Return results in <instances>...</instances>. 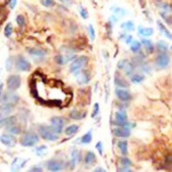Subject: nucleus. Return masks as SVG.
I'll return each instance as SVG.
<instances>
[{
  "label": "nucleus",
  "mask_w": 172,
  "mask_h": 172,
  "mask_svg": "<svg viewBox=\"0 0 172 172\" xmlns=\"http://www.w3.org/2000/svg\"><path fill=\"white\" fill-rule=\"evenodd\" d=\"M119 172H132V171L130 169H129L127 166H124V167H122V168H120L119 171Z\"/></svg>",
  "instance_id": "45"
},
{
  "label": "nucleus",
  "mask_w": 172,
  "mask_h": 172,
  "mask_svg": "<svg viewBox=\"0 0 172 172\" xmlns=\"http://www.w3.org/2000/svg\"><path fill=\"white\" fill-rule=\"evenodd\" d=\"M116 95L118 99L122 101H129L131 99L130 93L124 90L118 89L116 90Z\"/></svg>",
  "instance_id": "13"
},
{
  "label": "nucleus",
  "mask_w": 172,
  "mask_h": 172,
  "mask_svg": "<svg viewBox=\"0 0 172 172\" xmlns=\"http://www.w3.org/2000/svg\"><path fill=\"white\" fill-rule=\"evenodd\" d=\"M115 83L119 86L120 87H122V88H127L128 86V84L126 82L124 81L123 80H122L121 78H116L115 79Z\"/></svg>",
  "instance_id": "33"
},
{
  "label": "nucleus",
  "mask_w": 172,
  "mask_h": 172,
  "mask_svg": "<svg viewBox=\"0 0 172 172\" xmlns=\"http://www.w3.org/2000/svg\"><path fill=\"white\" fill-rule=\"evenodd\" d=\"M30 171L31 172H42V169L40 168L39 167H33Z\"/></svg>",
  "instance_id": "46"
},
{
  "label": "nucleus",
  "mask_w": 172,
  "mask_h": 172,
  "mask_svg": "<svg viewBox=\"0 0 172 172\" xmlns=\"http://www.w3.org/2000/svg\"><path fill=\"white\" fill-rule=\"evenodd\" d=\"M92 140V134L91 131H88V133L85 134L82 137V143L85 144H88L91 143Z\"/></svg>",
  "instance_id": "28"
},
{
  "label": "nucleus",
  "mask_w": 172,
  "mask_h": 172,
  "mask_svg": "<svg viewBox=\"0 0 172 172\" xmlns=\"http://www.w3.org/2000/svg\"><path fill=\"white\" fill-rule=\"evenodd\" d=\"M117 124L125 122L127 119V115L125 111L116 112L115 114Z\"/></svg>",
  "instance_id": "18"
},
{
  "label": "nucleus",
  "mask_w": 172,
  "mask_h": 172,
  "mask_svg": "<svg viewBox=\"0 0 172 172\" xmlns=\"http://www.w3.org/2000/svg\"><path fill=\"white\" fill-rule=\"evenodd\" d=\"M0 141L4 145L10 147H13L16 143V138L13 136L8 135H2L0 137Z\"/></svg>",
  "instance_id": "8"
},
{
  "label": "nucleus",
  "mask_w": 172,
  "mask_h": 172,
  "mask_svg": "<svg viewBox=\"0 0 172 172\" xmlns=\"http://www.w3.org/2000/svg\"><path fill=\"white\" fill-rule=\"evenodd\" d=\"M139 33L140 35L145 37H149L152 36L154 33V30L152 28H139Z\"/></svg>",
  "instance_id": "21"
},
{
  "label": "nucleus",
  "mask_w": 172,
  "mask_h": 172,
  "mask_svg": "<svg viewBox=\"0 0 172 172\" xmlns=\"http://www.w3.org/2000/svg\"><path fill=\"white\" fill-rule=\"evenodd\" d=\"M21 79L19 75H13L10 76L7 80V87L11 91H15L20 87Z\"/></svg>",
  "instance_id": "5"
},
{
  "label": "nucleus",
  "mask_w": 172,
  "mask_h": 172,
  "mask_svg": "<svg viewBox=\"0 0 172 172\" xmlns=\"http://www.w3.org/2000/svg\"><path fill=\"white\" fill-rule=\"evenodd\" d=\"M39 133L40 135L44 139L49 141H56L59 138L50 127L41 126L39 127Z\"/></svg>",
  "instance_id": "3"
},
{
  "label": "nucleus",
  "mask_w": 172,
  "mask_h": 172,
  "mask_svg": "<svg viewBox=\"0 0 172 172\" xmlns=\"http://www.w3.org/2000/svg\"><path fill=\"white\" fill-rule=\"evenodd\" d=\"M100 110V106H99V104L96 103L94 104V109H93V113L92 114V118H94L95 117H96L97 115V114L99 113V111Z\"/></svg>",
  "instance_id": "38"
},
{
  "label": "nucleus",
  "mask_w": 172,
  "mask_h": 172,
  "mask_svg": "<svg viewBox=\"0 0 172 172\" xmlns=\"http://www.w3.org/2000/svg\"><path fill=\"white\" fill-rule=\"evenodd\" d=\"M16 3H17V0H10L9 5L11 9H13L16 6Z\"/></svg>",
  "instance_id": "44"
},
{
  "label": "nucleus",
  "mask_w": 172,
  "mask_h": 172,
  "mask_svg": "<svg viewBox=\"0 0 172 172\" xmlns=\"http://www.w3.org/2000/svg\"><path fill=\"white\" fill-rule=\"evenodd\" d=\"M12 31H13V29H12V24L10 23L7 24L6 26L5 27V28H4L5 36L7 37H9L12 35Z\"/></svg>",
  "instance_id": "30"
},
{
  "label": "nucleus",
  "mask_w": 172,
  "mask_h": 172,
  "mask_svg": "<svg viewBox=\"0 0 172 172\" xmlns=\"http://www.w3.org/2000/svg\"><path fill=\"white\" fill-rule=\"evenodd\" d=\"M80 158V155L78 154V150H74L72 153H71V169H74L75 167L76 162L77 160L79 159Z\"/></svg>",
  "instance_id": "25"
},
{
  "label": "nucleus",
  "mask_w": 172,
  "mask_h": 172,
  "mask_svg": "<svg viewBox=\"0 0 172 172\" xmlns=\"http://www.w3.org/2000/svg\"><path fill=\"white\" fill-rule=\"evenodd\" d=\"M12 66H13V59L12 58L7 59L5 64L6 69L7 71H10L12 68Z\"/></svg>",
  "instance_id": "37"
},
{
  "label": "nucleus",
  "mask_w": 172,
  "mask_h": 172,
  "mask_svg": "<svg viewBox=\"0 0 172 172\" xmlns=\"http://www.w3.org/2000/svg\"><path fill=\"white\" fill-rule=\"evenodd\" d=\"M95 148L97 150H98L99 153L101 156H102V153H103V146H102V143L101 141H99L95 145Z\"/></svg>",
  "instance_id": "42"
},
{
  "label": "nucleus",
  "mask_w": 172,
  "mask_h": 172,
  "mask_svg": "<svg viewBox=\"0 0 172 172\" xmlns=\"http://www.w3.org/2000/svg\"><path fill=\"white\" fill-rule=\"evenodd\" d=\"M3 88V84H0V95L1 94V93H2Z\"/></svg>",
  "instance_id": "49"
},
{
  "label": "nucleus",
  "mask_w": 172,
  "mask_h": 172,
  "mask_svg": "<svg viewBox=\"0 0 172 172\" xmlns=\"http://www.w3.org/2000/svg\"><path fill=\"white\" fill-rule=\"evenodd\" d=\"M89 33L90 35V38H91L92 41H93L95 37V30L92 25L90 24L89 26Z\"/></svg>",
  "instance_id": "41"
},
{
  "label": "nucleus",
  "mask_w": 172,
  "mask_h": 172,
  "mask_svg": "<svg viewBox=\"0 0 172 172\" xmlns=\"http://www.w3.org/2000/svg\"><path fill=\"white\" fill-rule=\"evenodd\" d=\"M13 105L12 104H4L0 107V117H4L9 114L13 110Z\"/></svg>",
  "instance_id": "15"
},
{
  "label": "nucleus",
  "mask_w": 172,
  "mask_h": 172,
  "mask_svg": "<svg viewBox=\"0 0 172 172\" xmlns=\"http://www.w3.org/2000/svg\"><path fill=\"white\" fill-rule=\"evenodd\" d=\"M9 132L14 135H19L21 133L20 128L18 127H11L9 129Z\"/></svg>",
  "instance_id": "40"
},
{
  "label": "nucleus",
  "mask_w": 172,
  "mask_h": 172,
  "mask_svg": "<svg viewBox=\"0 0 172 172\" xmlns=\"http://www.w3.org/2000/svg\"><path fill=\"white\" fill-rule=\"evenodd\" d=\"M140 47H141V44L138 41L136 40L132 43L130 48L133 52H137L139 50Z\"/></svg>",
  "instance_id": "32"
},
{
  "label": "nucleus",
  "mask_w": 172,
  "mask_h": 172,
  "mask_svg": "<svg viewBox=\"0 0 172 172\" xmlns=\"http://www.w3.org/2000/svg\"><path fill=\"white\" fill-rule=\"evenodd\" d=\"M120 162L121 164V165L124 166H129L132 165V162L130 160V159L126 157H123L121 158V160H120Z\"/></svg>",
  "instance_id": "35"
},
{
  "label": "nucleus",
  "mask_w": 172,
  "mask_h": 172,
  "mask_svg": "<svg viewBox=\"0 0 172 172\" xmlns=\"http://www.w3.org/2000/svg\"><path fill=\"white\" fill-rule=\"evenodd\" d=\"M39 141V137L36 133L28 132L21 138L20 143L24 147H31L38 143Z\"/></svg>",
  "instance_id": "1"
},
{
  "label": "nucleus",
  "mask_w": 172,
  "mask_h": 172,
  "mask_svg": "<svg viewBox=\"0 0 172 172\" xmlns=\"http://www.w3.org/2000/svg\"><path fill=\"white\" fill-rule=\"evenodd\" d=\"M29 52L30 53V54L36 56H38V57H42L46 55L45 50L41 49L32 48L30 49Z\"/></svg>",
  "instance_id": "23"
},
{
  "label": "nucleus",
  "mask_w": 172,
  "mask_h": 172,
  "mask_svg": "<svg viewBox=\"0 0 172 172\" xmlns=\"http://www.w3.org/2000/svg\"><path fill=\"white\" fill-rule=\"evenodd\" d=\"M16 22L20 27H23L24 26L26 23V20L24 17L22 15H19L16 17Z\"/></svg>",
  "instance_id": "34"
},
{
  "label": "nucleus",
  "mask_w": 172,
  "mask_h": 172,
  "mask_svg": "<svg viewBox=\"0 0 172 172\" xmlns=\"http://www.w3.org/2000/svg\"><path fill=\"white\" fill-rule=\"evenodd\" d=\"M88 58L86 56H81L71 63L70 70L72 72H76L84 68L88 64Z\"/></svg>",
  "instance_id": "4"
},
{
  "label": "nucleus",
  "mask_w": 172,
  "mask_h": 172,
  "mask_svg": "<svg viewBox=\"0 0 172 172\" xmlns=\"http://www.w3.org/2000/svg\"><path fill=\"white\" fill-rule=\"evenodd\" d=\"M139 1L140 2H141V3H142V2H143V1H143V0H139Z\"/></svg>",
  "instance_id": "50"
},
{
  "label": "nucleus",
  "mask_w": 172,
  "mask_h": 172,
  "mask_svg": "<svg viewBox=\"0 0 172 172\" xmlns=\"http://www.w3.org/2000/svg\"><path fill=\"white\" fill-rule=\"evenodd\" d=\"M170 62L169 56L165 54H161L156 58V64L160 67H165L168 66Z\"/></svg>",
  "instance_id": "10"
},
{
  "label": "nucleus",
  "mask_w": 172,
  "mask_h": 172,
  "mask_svg": "<svg viewBox=\"0 0 172 172\" xmlns=\"http://www.w3.org/2000/svg\"><path fill=\"white\" fill-rule=\"evenodd\" d=\"M79 127L76 124H72L67 127L65 130V133L67 136H71L78 132Z\"/></svg>",
  "instance_id": "20"
},
{
  "label": "nucleus",
  "mask_w": 172,
  "mask_h": 172,
  "mask_svg": "<svg viewBox=\"0 0 172 172\" xmlns=\"http://www.w3.org/2000/svg\"><path fill=\"white\" fill-rule=\"evenodd\" d=\"M61 2H63L65 4H69L71 3V0H60Z\"/></svg>",
  "instance_id": "48"
},
{
  "label": "nucleus",
  "mask_w": 172,
  "mask_h": 172,
  "mask_svg": "<svg viewBox=\"0 0 172 172\" xmlns=\"http://www.w3.org/2000/svg\"><path fill=\"white\" fill-rule=\"evenodd\" d=\"M158 47L159 50L162 52H165L167 49V46L166 45L165 42L160 41L158 44Z\"/></svg>",
  "instance_id": "39"
},
{
  "label": "nucleus",
  "mask_w": 172,
  "mask_h": 172,
  "mask_svg": "<svg viewBox=\"0 0 172 172\" xmlns=\"http://www.w3.org/2000/svg\"><path fill=\"white\" fill-rule=\"evenodd\" d=\"M16 117L14 116L7 117L0 120V126L8 127L11 126L16 123Z\"/></svg>",
  "instance_id": "14"
},
{
  "label": "nucleus",
  "mask_w": 172,
  "mask_h": 172,
  "mask_svg": "<svg viewBox=\"0 0 172 172\" xmlns=\"http://www.w3.org/2000/svg\"><path fill=\"white\" fill-rule=\"evenodd\" d=\"M141 42L143 43V45L145 46L146 50L150 54L153 52L154 47H153V44L150 40L147 39H142Z\"/></svg>",
  "instance_id": "26"
},
{
  "label": "nucleus",
  "mask_w": 172,
  "mask_h": 172,
  "mask_svg": "<svg viewBox=\"0 0 172 172\" xmlns=\"http://www.w3.org/2000/svg\"><path fill=\"white\" fill-rule=\"evenodd\" d=\"M25 161H20L19 159L16 158L13 162L12 165V171H17L19 170L21 167H22L24 165Z\"/></svg>",
  "instance_id": "22"
},
{
  "label": "nucleus",
  "mask_w": 172,
  "mask_h": 172,
  "mask_svg": "<svg viewBox=\"0 0 172 172\" xmlns=\"http://www.w3.org/2000/svg\"><path fill=\"white\" fill-rule=\"evenodd\" d=\"M144 78H145V77L143 75L137 74V75H134L132 78L131 81L135 84H138V83H139L140 82L143 81V80H144Z\"/></svg>",
  "instance_id": "31"
},
{
  "label": "nucleus",
  "mask_w": 172,
  "mask_h": 172,
  "mask_svg": "<svg viewBox=\"0 0 172 172\" xmlns=\"http://www.w3.org/2000/svg\"><path fill=\"white\" fill-rule=\"evenodd\" d=\"M75 76L80 84H86L90 80V73L88 70L81 69L75 72Z\"/></svg>",
  "instance_id": "6"
},
{
  "label": "nucleus",
  "mask_w": 172,
  "mask_h": 172,
  "mask_svg": "<svg viewBox=\"0 0 172 172\" xmlns=\"http://www.w3.org/2000/svg\"><path fill=\"white\" fill-rule=\"evenodd\" d=\"M41 4L46 7H51L55 4V2L54 0H42Z\"/></svg>",
  "instance_id": "36"
},
{
  "label": "nucleus",
  "mask_w": 172,
  "mask_h": 172,
  "mask_svg": "<svg viewBox=\"0 0 172 172\" xmlns=\"http://www.w3.org/2000/svg\"><path fill=\"white\" fill-rule=\"evenodd\" d=\"M80 14L81 15L83 19H86L88 17V13L86 11V10H85L84 9H83V7H81L80 8Z\"/></svg>",
  "instance_id": "43"
},
{
  "label": "nucleus",
  "mask_w": 172,
  "mask_h": 172,
  "mask_svg": "<svg viewBox=\"0 0 172 172\" xmlns=\"http://www.w3.org/2000/svg\"><path fill=\"white\" fill-rule=\"evenodd\" d=\"M16 67L20 71H29L31 69V64L23 57H19L16 61Z\"/></svg>",
  "instance_id": "7"
},
{
  "label": "nucleus",
  "mask_w": 172,
  "mask_h": 172,
  "mask_svg": "<svg viewBox=\"0 0 172 172\" xmlns=\"http://www.w3.org/2000/svg\"><path fill=\"white\" fill-rule=\"evenodd\" d=\"M127 141L124 140V141H120L118 143V146L121 152L122 153V155H126L128 152V148H127Z\"/></svg>",
  "instance_id": "27"
},
{
  "label": "nucleus",
  "mask_w": 172,
  "mask_h": 172,
  "mask_svg": "<svg viewBox=\"0 0 172 172\" xmlns=\"http://www.w3.org/2000/svg\"><path fill=\"white\" fill-rule=\"evenodd\" d=\"M114 134L118 137L127 138L130 136V129L125 128L124 127H122V128H114Z\"/></svg>",
  "instance_id": "12"
},
{
  "label": "nucleus",
  "mask_w": 172,
  "mask_h": 172,
  "mask_svg": "<svg viewBox=\"0 0 172 172\" xmlns=\"http://www.w3.org/2000/svg\"><path fill=\"white\" fill-rule=\"evenodd\" d=\"M36 154L37 156H45L48 154L47 147L45 146H41L36 148Z\"/></svg>",
  "instance_id": "24"
},
{
  "label": "nucleus",
  "mask_w": 172,
  "mask_h": 172,
  "mask_svg": "<svg viewBox=\"0 0 172 172\" xmlns=\"http://www.w3.org/2000/svg\"><path fill=\"white\" fill-rule=\"evenodd\" d=\"M75 57V56L72 55L66 56L58 55L56 56L55 57V61L56 63L59 65H64L69 61L73 60Z\"/></svg>",
  "instance_id": "11"
},
{
  "label": "nucleus",
  "mask_w": 172,
  "mask_h": 172,
  "mask_svg": "<svg viewBox=\"0 0 172 172\" xmlns=\"http://www.w3.org/2000/svg\"><path fill=\"white\" fill-rule=\"evenodd\" d=\"M63 163L57 160H50L47 164V169L52 172H57L61 171L63 169Z\"/></svg>",
  "instance_id": "9"
},
{
  "label": "nucleus",
  "mask_w": 172,
  "mask_h": 172,
  "mask_svg": "<svg viewBox=\"0 0 172 172\" xmlns=\"http://www.w3.org/2000/svg\"><path fill=\"white\" fill-rule=\"evenodd\" d=\"M157 23H158L159 30L162 35L165 36L167 38L172 40V35L171 32L166 28V27L160 21H158Z\"/></svg>",
  "instance_id": "16"
},
{
  "label": "nucleus",
  "mask_w": 172,
  "mask_h": 172,
  "mask_svg": "<svg viewBox=\"0 0 172 172\" xmlns=\"http://www.w3.org/2000/svg\"><path fill=\"white\" fill-rule=\"evenodd\" d=\"M96 161V156L93 152H89L87 153L85 158V162L88 165L92 164Z\"/></svg>",
  "instance_id": "19"
},
{
  "label": "nucleus",
  "mask_w": 172,
  "mask_h": 172,
  "mask_svg": "<svg viewBox=\"0 0 172 172\" xmlns=\"http://www.w3.org/2000/svg\"><path fill=\"white\" fill-rule=\"evenodd\" d=\"M50 129L56 133H62L63 128L66 124V119L62 117H54L51 119Z\"/></svg>",
  "instance_id": "2"
},
{
  "label": "nucleus",
  "mask_w": 172,
  "mask_h": 172,
  "mask_svg": "<svg viewBox=\"0 0 172 172\" xmlns=\"http://www.w3.org/2000/svg\"><path fill=\"white\" fill-rule=\"evenodd\" d=\"M94 172H107V171H106V170H104V169H102L101 167H97V168L95 169V170L94 171Z\"/></svg>",
  "instance_id": "47"
},
{
  "label": "nucleus",
  "mask_w": 172,
  "mask_h": 172,
  "mask_svg": "<svg viewBox=\"0 0 172 172\" xmlns=\"http://www.w3.org/2000/svg\"><path fill=\"white\" fill-rule=\"evenodd\" d=\"M86 116V113L81 112L78 110H73L71 111L69 114V117L74 120H81L83 119Z\"/></svg>",
  "instance_id": "17"
},
{
  "label": "nucleus",
  "mask_w": 172,
  "mask_h": 172,
  "mask_svg": "<svg viewBox=\"0 0 172 172\" xmlns=\"http://www.w3.org/2000/svg\"><path fill=\"white\" fill-rule=\"evenodd\" d=\"M121 27L124 29L126 30L127 31H133L135 30V25L131 21H128L126 22L123 23Z\"/></svg>",
  "instance_id": "29"
}]
</instances>
